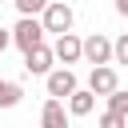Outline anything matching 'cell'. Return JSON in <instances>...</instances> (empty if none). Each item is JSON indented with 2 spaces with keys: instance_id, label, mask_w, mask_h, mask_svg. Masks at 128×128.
Masks as SVG:
<instances>
[{
  "instance_id": "obj_9",
  "label": "cell",
  "mask_w": 128,
  "mask_h": 128,
  "mask_svg": "<svg viewBox=\"0 0 128 128\" xmlns=\"http://www.w3.org/2000/svg\"><path fill=\"white\" fill-rule=\"evenodd\" d=\"M92 108H96V96H92L88 88H76V92L64 100V112H68V116H92Z\"/></svg>"
},
{
  "instance_id": "obj_17",
  "label": "cell",
  "mask_w": 128,
  "mask_h": 128,
  "mask_svg": "<svg viewBox=\"0 0 128 128\" xmlns=\"http://www.w3.org/2000/svg\"><path fill=\"white\" fill-rule=\"evenodd\" d=\"M0 84H4V76H0Z\"/></svg>"
},
{
  "instance_id": "obj_7",
  "label": "cell",
  "mask_w": 128,
  "mask_h": 128,
  "mask_svg": "<svg viewBox=\"0 0 128 128\" xmlns=\"http://www.w3.org/2000/svg\"><path fill=\"white\" fill-rule=\"evenodd\" d=\"M68 124H72V116L64 112V100H52L48 96L40 104V128H68Z\"/></svg>"
},
{
  "instance_id": "obj_1",
  "label": "cell",
  "mask_w": 128,
  "mask_h": 128,
  "mask_svg": "<svg viewBox=\"0 0 128 128\" xmlns=\"http://www.w3.org/2000/svg\"><path fill=\"white\" fill-rule=\"evenodd\" d=\"M72 24H76V12H72L64 0H48V4H44V12H40L44 36H48V32H52V36H64V32H72Z\"/></svg>"
},
{
  "instance_id": "obj_6",
  "label": "cell",
  "mask_w": 128,
  "mask_h": 128,
  "mask_svg": "<svg viewBox=\"0 0 128 128\" xmlns=\"http://www.w3.org/2000/svg\"><path fill=\"white\" fill-rule=\"evenodd\" d=\"M52 64H56V56H52V48H48V44H40V48L24 52V72H28V76H48V72H52Z\"/></svg>"
},
{
  "instance_id": "obj_8",
  "label": "cell",
  "mask_w": 128,
  "mask_h": 128,
  "mask_svg": "<svg viewBox=\"0 0 128 128\" xmlns=\"http://www.w3.org/2000/svg\"><path fill=\"white\" fill-rule=\"evenodd\" d=\"M52 56H56L60 64H76V60H80V36H76V32H64V36H56V44H52Z\"/></svg>"
},
{
  "instance_id": "obj_5",
  "label": "cell",
  "mask_w": 128,
  "mask_h": 128,
  "mask_svg": "<svg viewBox=\"0 0 128 128\" xmlns=\"http://www.w3.org/2000/svg\"><path fill=\"white\" fill-rule=\"evenodd\" d=\"M116 88H120V76H116L112 64H96V68L88 72V92H92V96H108V92H116Z\"/></svg>"
},
{
  "instance_id": "obj_13",
  "label": "cell",
  "mask_w": 128,
  "mask_h": 128,
  "mask_svg": "<svg viewBox=\"0 0 128 128\" xmlns=\"http://www.w3.org/2000/svg\"><path fill=\"white\" fill-rule=\"evenodd\" d=\"M12 4H16V12H20V16H40L48 0H12Z\"/></svg>"
},
{
  "instance_id": "obj_15",
  "label": "cell",
  "mask_w": 128,
  "mask_h": 128,
  "mask_svg": "<svg viewBox=\"0 0 128 128\" xmlns=\"http://www.w3.org/2000/svg\"><path fill=\"white\" fill-rule=\"evenodd\" d=\"M8 44H12V32H8V28H0V56H4V48H8Z\"/></svg>"
},
{
  "instance_id": "obj_11",
  "label": "cell",
  "mask_w": 128,
  "mask_h": 128,
  "mask_svg": "<svg viewBox=\"0 0 128 128\" xmlns=\"http://www.w3.org/2000/svg\"><path fill=\"white\" fill-rule=\"evenodd\" d=\"M108 112H120V116H128V88H116V92H108Z\"/></svg>"
},
{
  "instance_id": "obj_2",
  "label": "cell",
  "mask_w": 128,
  "mask_h": 128,
  "mask_svg": "<svg viewBox=\"0 0 128 128\" xmlns=\"http://www.w3.org/2000/svg\"><path fill=\"white\" fill-rule=\"evenodd\" d=\"M12 44L20 48V52H32V48H40L44 44V28H40V16H20L12 28Z\"/></svg>"
},
{
  "instance_id": "obj_10",
  "label": "cell",
  "mask_w": 128,
  "mask_h": 128,
  "mask_svg": "<svg viewBox=\"0 0 128 128\" xmlns=\"http://www.w3.org/2000/svg\"><path fill=\"white\" fill-rule=\"evenodd\" d=\"M20 100H24V88H20L16 80H4V84H0V108H16Z\"/></svg>"
},
{
  "instance_id": "obj_4",
  "label": "cell",
  "mask_w": 128,
  "mask_h": 128,
  "mask_svg": "<svg viewBox=\"0 0 128 128\" xmlns=\"http://www.w3.org/2000/svg\"><path fill=\"white\" fill-rule=\"evenodd\" d=\"M44 88H48L52 100H68L80 84H76V72H72V68H52V72L44 76Z\"/></svg>"
},
{
  "instance_id": "obj_16",
  "label": "cell",
  "mask_w": 128,
  "mask_h": 128,
  "mask_svg": "<svg viewBox=\"0 0 128 128\" xmlns=\"http://www.w3.org/2000/svg\"><path fill=\"white\" fill-rule=\"evenodd\" d=\"M116 12H120V16H128V0H116Z\"/></svg>"
},
{
  "instance_id": "obj_14",
  "label": "cell",
  "mask_w": 128,
  "mask_h": 128,
  "mask_svg": "<svg viewBox=\"0 0 128 128\" xmlns=\"http://www.w3.org/2000/svg\"><path fill=\"white\" fill-rule=\"evenodd\" d=\"M96 128H128V116H120V112H104V116L96 120Z\"/></svg>"
},
{
  "instance_id": "obj_3",
  "label": "cell",
  "mask_w": 128,
  "mask_h": 128,
  "mask_svg": "<svg viewBox=\"0 0 128 128\" xmlns=\"http://www.w3.org/2000/svg\"><path fill=\"white\" fill-rule=\"evenodd\" d=\"M80 60H88L92 68L96 64H112V40L104 32H92L88 40H80Z\"/></svg>"
},
{
  "instance_id": "obj_12",
  "label": "cell",
  "mask_w": 128,
  "mask_h": 128,
  "mask_svg": "<svg viewBox=\"0 0 128 128\" xmlns=\"http://www.w3.org/2000/svg\"><path fill=\"white\" fill-rule=\"evenodd\" d=\"M112 64H128V32L112 40Z\"/></svg>"
}]
</instances>
